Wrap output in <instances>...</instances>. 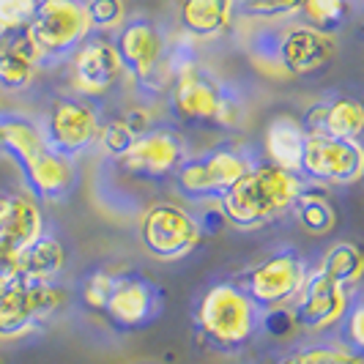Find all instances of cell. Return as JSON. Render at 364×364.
I'll use <instances>...</instances> for the list:
<instances>
[{
	"label": "cell",
	"mask_w": 364,
	"mask_h": 364,
	"mask_svg": "<svg viewBox=\"0 0 364 364\" xmlns=\"http://www.w3.org/2000/svg\"><path fill=\"white\" fill-rule=\"evenodd\" d=\"M307 181L272 162L252 164L233 186L217 198L219 214L236 228H257L293 208Z\"/></svg>",
	"instance_id": "cell-1"
},
{
	"label": "cell",
	"mask_w": 364,
	"mask_h": 364,
	"mask_svg": "<svg viewBox=\"0 0 364 364\" xmlns=\"http://www.w3.org/2000/svg\"><path fill=\"white\" fill-rule=\"evenodd\" d=\"M200 337L219 350H238L260 334V307L238 282H217L200 296L195 312Z\"/></svg>",
	"instance_id": "cell-2"
},
{
	"label": "cell",
	"mask_w": 364,
	"mask_h": 364,
	"mask_svg": "<svg viewBox=\"0 0 364 364\" xmlns=\"http://www.w3.org/2000/svg\"><path fill=\"white\" fill-rule=\"evenodd\" d=\"M337 55V38L307 22H293L282 31L260 33L252 44V58H272L288 77H307L326 69Z\"/></svg>",
	"instance_id": "cell-3"
},
{
	"label": "cell",
	"mask_w": 364,
	"mask_h": 364,
	"mask_svg": "<svg viewBox=\"0 0 364 364\" xmlns=\"http://www.w3.org/2000/svg\"><path fill=\"white\" fill-rule=\"evenodd\" d=\"M66 304V291L58 282H33L14 274L0 272V337H22L38 323L50 321Z\"/></svg>",
	"instance_id": "cell-4"
},
{
	"label": "cell",
	"mask_w": 364,
	"mask_h": 364,
	"mask_svg": "<svg viewBox=\"0 0 364 364\" xmlns=\"http://www.w3.org/2000/svg\"><path fill=\"white\" fill-rule=\"evenodd\" d=\"M115 47L124 60L127 77H132L140 85V91L162 93L170 88L167 36L156 22L146 17L127 19L115 31Z\"/></svg>",
	"instance_id": "cell-5"
},
{
	"label": "cell",
	"mask_w": 364,
	"mask_h": 364,
	"mask_svg": "<svg viewBox=\"0 0 364 364\" xmlns=\"http://www.w3.org/2000/svg\"><path fill=\"white\" fill-rule=\"evenodd\" d=\"M25 33L47 63H60L91 36L85 0H38Z\"/></svg>",
	"instance_id": "cell-6"
},
{
	"label": "cell",
	"mask_w": 364,
	"mask_h": 364,
	"mask_svg": "<svg viewBox=\"0 0 364 364\" xmlns=\"http://www.w3.org/2000/svg\"><path fill=\"white\" fill-rule=\"evenodd\" d=\"M102 121L105 118L96 107V102L82 99V96H60L47 109L41 132H44L50 151L77 159L80 154L96 146Z\"/></svg>",
	"instance_id": "cell-7"
},
{
	"label": "cell",
	"mask_w": 364,
	"mask_h": 364,
	"mask_svg": "<svg viewBox=\"0 0 364 364\" xmlns=\"http://www.w3.org/2000/svg\"><path fill=\"white\" fill-rule=\"evenodd\" d=\"M364 173L362 143L337 140L323 132H307L299 176L315 186H348Z\"/></svg>",
	"instance_id": "cell-8"
},
{
	"label": "cell",
	"mask_w": 364,
	"mask_h": 364,
	"mask_svg": "<svg viewBox=\"0 0 364 364\" xmlns=\"http://www.w3.org/2000/svg\"><path fill=\"white\" fill-rule=\"evenodd\" d=\"M66 60H69L74 93L91 102L109 96L127 77L115 38L102 36V33H91Z\"/></svg>",
	"instance_id": "cell-9"
},
{
	"label": "cell",
	"mask_w": 364,
	"mask_h": 364,
	"mask_svg": "<svg viewBox=\"0 0 364 364\" xmlns=\"http://www.w3.org/2000/svg\"><path fill=\"white\" fill-rule=\"evenodd\" d=\"M198 214L176 203H154L140 219V241L159 260H181L200 244Z\"/></svg>",
	"instance_id": "cell-10"
},
{
	"label": "cell",
	"mask_w": 364,
	"mask_h": 364,
	"mask_svg": "<svg viewBox=\"0 0 364 364\" xmlns=\"http://www.w3.org/2000/svg\"><path fill=\"white\" fill-rule=\"evenodd\" d=\"M310 274V263L293 250L274 252L266 260L252 266L247 277L238 282L247 296L255 301L260 310L269 307H291L299 296L304 279Z\"/></svg>",
	"instance_id": "cell-11"
},
{
	"label": "cell",
	"mask_w": 364,
	"mask_h": 364,
	"mask_svg": "<svg viewBox=\"0 0 364 364\" xmlns=\"http://www.w3.org/2000/svg\"><path fill=\"white\" fill-rule=\"evenodd\" d=\"M353 301H356V288L337 285L315 266L307 274L299 296L293 299L291 310L296 315L299 328L318 334V331H331L340 326Z\"/></svg>",
	"instance_id": "cell-12"
},
{
	"label": "cell",
	"mask_w": 364,
	"mask_h": 364,
	"mask_svg": "<svg viewBox=\"0 0 364 364\" xmlns=\"http://www.w3.org/2000/svg\"><path fill=\"white\" fill-rule=\"evenodd\" d=\"M186 159L181 137L170 129H148L132 140V146L118 156V164L140 178H167Z\"/></svg>",
	"instance_id": "cell-13"
},
{
	"label": "cell",
	"mask_w": 364,
	"mask_h": 364,
	"mask_svg": "<svg viewBox=\"0 0 364 364\" xmlns=\"http://www.w3.org/2000/svg\"><path fill=\"white\" fill-rule=\"evenodd\" d=\"M170 109L186 124H217L219 105L225 91L211 77L200 72L198 63H189L170 77Z\"/></svg>",
	"instance_id": "cell-14"
},
{
	"label": "cell",
	"mask_w": 364,
	"mask_h": 364,
	"mask_svg": "<svg viewBox=\"0 0 364 364\" xmlns=\"http://www.w3.org/2000/svg\"><path fill=\"white\" fill-rule=\"evenodd\" d=\"M159 307H162V296L154 282L137 274H121V277L115 274L112 291L102 312L107 315L112 326L132 331V328L148 326L159 315Z\"/></svg>",
	"instance_id": "cell-15"
},
{
	"label": "cell",
	"mask_w": 364,
	"mask_h": 364,
	"mask_svg": "<svg viewBox=\"0 0 364 364\" xmlns=\"http://www.w3.org/2000/svg\"><path fill=\"white\" fill-rule=\"evenodd\" d=\"M44 233V214L33 195L9 192L0 195V257L11 266L22 247Z\"/></svg>",
	"instance_id": "cell-16"
},
{
	"label": "cell",
	"mask_w": 364,
	"mask_h": 364,
	"mask_svg": "<svg viewBox=\"0 0 364 364\" xmlns=\"http://www.w3.org/2000/svg\"><path fill=\"white\" fill-rule=\"evenodd\" d=\"M304 132H323L337 140H353L359 143L364 132V107L353 96H337L331 102H315L304 118Z\"/></svg>",
	"instance_id": "cell-17"
},
{
	"label": "cell",
	"mask_w": 364,
	"mask_h": 364,
	"mask_svg": "<svg viewBox=\"0 0 364 364\" xmlns=\"http://www.w3.org/2000/svg\"><path fill=\"white\" fill-rule=\"evenodd\" d=\"M44 58L25 31L0 36V88L3 91H25L36 82Z\"/></svg>",
	"instance_id": "cell-18"
},
{
	"label": "cell",
	"mask_w": 364,
	"mask_h": 364,
	"mask_svg": "<svg viewBox=\"0 0 364 364\" xmlns=\"http://www.w3.org/2000/svg\"><path fill=\"white\" fill-rule=\"evenodd\" d=\"M22 173H25V181L36 200H60L72 192L74 181H77L74 159L55 154L50 148H44L38 156L22 164Z\"/></svg>",
	"instance_id": "cell-19"
},
{
	"label": "cell",
	"mask_w": 364,
	"mask_h": 364,
	"mask_svg": "<svg viewBox=\"0 0 364 364\" xmlns=\"http://www.w3.org/2000/svg\"><path fill=\"white\" fill-rule=\"evenodd\" d=\"M66 263H69L66 244L53 233H41L28 247L19 250L9 269L33 282H58Z\"/></svg>",
	"instance_id": "cell-20"
},
{
	"label": "cell",
	"mask_w": 364,
	"mask_h": 364,
	"mask_svg": "<svg viewBox=\"0 0 364 364\" xmlns=\"http://www.w3.org/2000/svg\"><path fill=\"white\" fill-rule=\"evenodd\" d=\"M236 0H181L178 19L186 36L217 38L228 33L236 22Z\"/></svg>",
	"instance_id": "cell-21"
},
{
	"label": "cell",
	"mask_w": 364,
	"mask_h": 364,
	"mask_svg": "<svg viewBox=\"0 0 364 364\" xmlns=\"http://www.w3.org/2000/svg\"><path fill=\"white\" fill-rule=\"evenodd\" d=\"M304 137H307V132H304L299 118H291V115L274 118L269 129H266V143H263L269 162L282 167V170L299 173L301 151H304Z\"/></svg>",
	"instance_id": "cell-22"
},
{
	"label": "cell",
	"mask_w": 364,
	"mask_h": 364,
	"mask_svg": "<svg viewBox=\"0 0 364 364\" xmlns=\"http://www.w3.org/2000/svg\"><path fill=\"white\" fill-rule=\"evenodd\" d=\"M296 214V222L310 233V236H326L337 228V208L328 200V195L323 192V186H304V192L296 198L291 208Z\"/></svg>",
	"instance_id": "cell-23"
},
{
	"label": "cell",
	"mask_w": 364,
	"mask_h": 364,
	"mask_svg": "<svg viewBox=\"0 0 364 364\" xmlns=\"http://www.w3.org/2000/svg\"><path fill=\"white\" fill-rule=\"evenodd\" d=\"M0 121H3V154H11L19 162V167L28 164L47 148L41 124H33L19 115H3Z\"/></svg>",
	"instance_id": "cell-24"
},
{
	"label": "cell",
	"mask_w": 364,
	"mask_h": 364,
	"mask_svg": "<svg viewBox=\"0 0 364 364\" xmlns=\"http://www.w3.org/2000/svg\"><path fill=\"white\" fill-rule=\"evenodd\" d=\"M200 159L203 167H205V176H208V183L214 189V200L255 164L247 154H241L238 148H214L211 154H205Z\"/></svg>",
	"instance_id": "cell-25"
},
{
	"label": "cell",
	"mask_w": 364,
	"mask_h": 364,
	"mask_svg": "<svg viewBox=\"0 0 364 364\" xmlns=\"http://www.w3.org/2000/svg\"><path fill=\"white\" fill-rule=\"evenodd\" d=\"M318 269L326 274L328 279H334L337 285L356 288L364 272V255L353 241H337L326 250V255L318 263Z\"/></svg>",
	"instance_id": "cell-26"
},
{
	"label": "cell",
	"mask_w": 364,
	"mask_h": 364,
	"mask_svg": "<svg viewBox=\"0 0 364 364\" xmlns=\"http://www.w3.org/2000/svg\"><path fill=\"white\" fill-rule=\"evenodd\" d=\"M362 353L350 350L343 343H318L299 348L285 356V364H362Z\"/></svg>",
	"instance_id": "cell-27"
},
{
	"label": "cell",
	"mask_w": 364,
	"mask_h": 364,
	"mask_svg": "<svg viewBox=\"0 0 364 364\" xmlns=\"http://www.w3.org/2000/svg\"><path fill=\"white\" fill-rule=\"evenodd\" d=\"M299 14L312 28L334 33L337 28H343V22L350 14V0H304Z\"/></svg>",
	"instance_id": "cell-28"
},
{
	"label": "cell",
	"mask_w": 364,
	"mask_h": 364,
	"mask_svg": "<svg viewBox=\"0 0 364 364\" xmlns=\"http://www.w3.org/2000/svg\"><path fill=\"white\" fill-rule=\"evenodd\" d=\"M85 11L93 33H115L127 22V6L124 0H85Z\"/></svg>",
	"instance_id": "cell-29"
},
{
	"label": "cell",
	"mask_w": 364,
	"mask_h": 364,
	"mask_svg": "<svg viewBox=\"0 0 364 364\" xmlns=\"http://www.w3.org/2000/svg\"><path fill=\"white\" fill-rule=\"evenodd\" d=\"M304 0H236V11L250 19H291Z\"/></svg>",
	"instance_id": "cell-30"
},
{
	"label": "cell",
	"mask_w": 364,
	"mask_h": 364,
	"mask_svg": "<svg viewBox=\"0 0 364 364\" xmlns=\"http://www.w3.org/2000/svg\"><path fill=\"white\" fill-rule=\"evenodd\" d=\"M134 137H137V134H134V129L127 124V118H124V115H115V118L102 121L96 146H102L112 159H118V156L132 146V140H134Z\"/></svg>",
	"instance_id": "cell-31"
},
{
	"label": "cell",
	"mask_w": 364,
	"mask_h": 364,
	"mask_svg": "<svg viewBox=\"0 0 364 364\" xmlns=\"http://www.w3.org/2000/svg\"><path fill=\"white\" fill-rule=\"evenodd\" d=\"M36 6L38 0H0V36L25 31Z\"/></svg>",
	"instance_id": "cell-32"
},
{
	"label": "cell",
	"mask_w": 364,
	"mask_h": 364,
	"mask_svg": "<svg viewBox=\"0 0 364 364\" xmlns=\"http://www.w3.org/2000/svg\"><path fill=\"white\" fill-rule=\"evenodd\" d=\"M112 282H115V274L107 269H96L82 279V301L91 307V310H105V301H107L109 291H112Z\"/></svg>",
	"instance_id": "cell-33"
},
{
	"label": "cell",
	"mask_w": 364,
	"mask_h": 364,
	"mask_svg": "<svg viewBox=\"0 0 364 364\" xmlns=\"http://www.w3.org/2000/svg\"><path fill=\"white\" fill-rule=\"evenodd\" d=\"M343 346H348L350 350H356V353H362L364 348V304L356 299L353 304H350V310L346 312V318H343Z\"/></svg>",
	"instance_id": "cell-34"
},
{
	"label": "cell",
	"mask_w": 364,
	"mask_h": 364,
	"mask_svg": "<svg viewBox=\"0 0 364 364\" xmlns=\"http://www.w3.org/2000/svg\"><path fill=\"white\" fill-rule=\"evenodd\" d=\"M0 154H3V121H0Z\"/></svg>",
	"instance_id": "cell-35"
},
{
	"label": "cell",
	"mask_w": 364,
	"mask_h": 364,
	"mask_svg": "<svg viewBox=\"0 0 364 364\" xmlns=\"http://www.w3.org/2000/svg\"><path fill=\"white\" fill-rule=\"evenodd\" d=\"M272 364H285V359H277V362H272Z\"/></svg>",
	"instance_id": "cell-36"
}]
</instances>
